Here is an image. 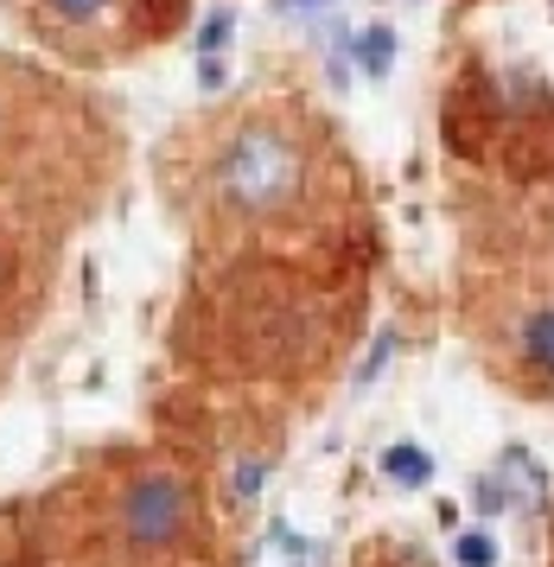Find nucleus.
<instances>
[{"label": "nucleus", "instance_id": "20e7f679", "mask_svg": "<svg viewBox=\"0 0 554 567\" xmlns=\"http://www.w3.org/2000/svg\"><path fill=\"white\" fill-rule=\"evenodd\" d=\"M249 567H312V542L294 536L287 523H275V529H261V542L249 548Z\"/></svg>", "mask_w": 554, "mask_h": 567}, {"label": "nucleus", "instance_id": "f03ea898", "mask_svg": "<svg viewBox=\"0 0 554 567\" xmlns=\"http://www.w3.org/2000/svg\"><path fill=\"white\" fill-rule=\"evenodd\" d=\"M122 536L127 548H141V555H160V548H178L185 542V529H192V485L178 478V472H141L134 485L122 491Z\"/></svg>", "mask_w": 554, "mask_h": 567}, {"label": "nucleus", "instance_id": "1a4fd4ad", "mask_svg": "<svg viewBox=\"0 0 554 567\" xmlns=\"http://www.w3.org/2000/svg\"><path fill=\"white\" fill-rule=\"evenodd\" d=\"M229 27H236L229 13H211V20L198 27V52H204V58H217V52H224V39H229Z\"/></svg>", "mask_w": 554, "mask_h": 567}, {"label": "nucleus", "instance_id": "6e6552de", "mask_svg": "<svg viewBox=\"0 0 554 567\" xmlns=\"http://www.w3.org/2000/svg\"><path fill=\"white\" fill-rule=\"evenodd\" d=\"M51 13L71 20V27H83V20H102V13H109V0H51Z\"/></svg>", "mask_w": 554, "mask_h": 567}, {"label": "nucleus", "instance_id": "39448f33", "mask_svg": "<svg viewBox=\"0 0 554 567\" xmlns=\"http://www.w3.org/2000/svg\"><path fill=\"white\" fill-rule=\"evenodd\" d=\"M357 64H363V78H389V64H396V32L363 27L357 32Z\"/></svg>", "mask_w": 554, "mask_h": 567}, {"label": "nucleus", "instance_id": "0eeeda50", "mask_svg": "<svg viewBox=\"0 0 554 567\" xmlns=\"http://www.w3.org/2000/svg\"><path fill=\"white\" fill-rule=\"evenodd\" d=\"M459 567H497V542L472 529V536H459Z\"/></svg>", "mask_w": 554, "mask_h": 567}, {"label": "nucleus", "instance_id": "9b49d317", "mask_svg": "<svg viewBox=\"0 0 554 567\" xmlns=\"http://www.w3.org/2000/svg\"><path fill=\"white\" fill-rule=\"evenodd\" d=\"M255 485H261V465H243V472H236V491H243V497H249Z\"/></svg>", "mask_w": 554, "mask_h": 567}, {"label": "nucleus", "instance_id": "7ed1b4c3", "mask_svg": "<svg viewBox=\"0 0 554 567\" xmlns=\"http://www.w3.org/2000/svg\"><path fill=\"white\" fill-rule=\"evenodd\" d=\"M516 358H523V370H535L542 383H554V300L523 307V319H516Z\"/></svg>", "mask_w": 554, "mask_h": 567}, {"label": "nucleus", "instance_id": "9d476101", "mask_svg": "<svg viewBox=\"0 0 554 567\" xmlns=\"http://www.w3.org/2000/svg\"><path fill=\"white\" fill-rule=\"evenodd\" d=\"M198 83H204V90H217V83H224V64H217V58H204V64H198Z\"/></svg>", "mask_w": 554, "mask_h": 567}, {"label": "nucleus", "instance_id": "423d86ee", "mask_svg": "<svg viewBox=\"0 0 554 567\" xmlns=\"http://www.w3.org/2000/svg\"><path fill=\"white\" fill-rule=\"evenodd\" d=\"M382 472H389V478H396V485H428L433 478V460H428V446H389V453H382Z\"/></svg>", "mask_w": 554, "mask_h": 567}, {"label": "nucleus", "instance_id": "f257e3e1", "mask_svg": "<svg viewBox=\"0 0 554 567\" xmlns=\"http://www.w3.org/2000/svg\"><path fill=\"white\" fill-rule=\"evenodd\" d=\"M300 179H306L300 141L287 128H268V122L243 128L224 147V159H217V198L229 210H243V217H275V210H287L300 198Z\"/></svg>", "mask_w": 554, "mask_h": 567}, {"label": "nucleus", "instance_id": "f8f14e48", "mask_svg": "<svg viewBox=\"0 0 554 567\" xmlns=\"http://www.w3.org/2000/svg\"><path fill=\"white\" fill-rule=\"evenodd\" d=\"M287 7H294V13H300V7H331V0H287Z\"/></svg>", "mask_w": 554, "mask_h": 567}]
</instances>
